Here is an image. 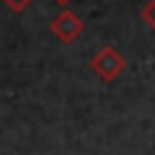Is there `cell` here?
I'll return each instance as SVG.
<instances>
[{"label":"cell","instance_id":"1","mask_svg":"<svg viewBox=\"0 0 155 155\" xmlns=\"http://www.w3.org/2000/svg\"><path fill=\"white\" fill-rule=\"evenodd\" d=\"M90 68L97 73L99 80H104V82H114V80L124 73V68H126V58H124L114 46L107 44V46H102V48L92 56Z\"/></svg>","mask_w":155,"mask_h":155},{"label":"cell","instance_id":"5","mask_svg":"<svg viewBox=\"0 0 155 155\" xmlns=\"http://www.w3.org/2000/svg\"><path fill=\"white\" fill-rule=\"evenodd\" d=\"M53 2H58V5H61V7H65V5H68V2H70V0H53Z\"/></svg>","mask_w":155,"mask_h":155},{"label":"cell","instance_id":"4","mask_svg":"<svg viewBox=\"0 0 155 155\" xmlns=\"http://www.w3.org/2000/svg\"><path fill=\"white\" fill-rule=\"evenodd\" d=\"M5 5H7V10H12V12H22V10H27L29 5H31V0H2Z\"/></svg>","mask_w":155,"mask_h":155},{"label":"cell","instance_id":"2","mask_svg":"<svg viewBox=\"0 0 155 155\" xmlns=\"http://www.w3.org/2000/svg\"><path fill=\"white\" fill-rule=\"evenodd\" d=\"M82 29H85L82 19H80L75 12H70V10H61V12L51 19V31H53L63 44H73V41L82 34Z\"/></svg>","mask_w":155,"mask_h":155},{"label":"cell","instance_id":"3","mask_svg":"<svg viewBox=\"0 0 155 155\" xmlns=\"http://www.w3.org/2000/svg\"><path fill=\"white\" fill-rule=\"evenodd\" d=\"M140 17L145 19V24H148L150 29H155V0H148V2L143 5V10H140Z\"/></svg>","mask_w":155,"mask_h":155}]
</instances>
